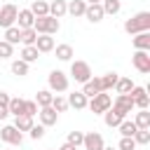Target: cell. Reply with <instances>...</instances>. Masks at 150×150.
<instances>
[{"label":"cell","mask_w":150,"mask_h":150,"mask_svg":"<svg viewBox=\"0 0 150 150\" xmlns=\"http://www.w3.org/2000/svg\"><path fill=\"white\" fill-rule=\"evenodd\" d=\"M124 30L129 35H136V33H143V30H150V12H138L134 16H129L124 21Z\"/></svg>","instance_id":"6da1fadb"},{"label":"cell","mask_w":150,"mask_h":150,"mask_svg":"<svg viewBox=\"0 0 150 150\" xmlns=\"http://www.w3.org/2000/svg\"><path fill=\"white\" fill-rule=\"evenodd\" d=\"M33 28H35V33H38V35H42V33H47V35H54V33H59L61 23H59V19H56V16H52V14H45V16H35V21H33Z\"/></svg>","instance_id":"7a4b0ae2"},{"label":"cell","mask_w":150,"mask_h":150,"mask_svg":"<svg viewBox=\"0 0 150 150\" xmlns=\"http://www.w3.org/2000/svg\"><path fill=\"white\" fill-rule=\"evenodd\" d=\"M110 105H112V98H110V94H105V91H98L96 96H91V98L87 101V108H89L94 115H103Z\"/></svg>","instance_id":"3957f363"},{"label":"cell","mask_w":150,"mask_h":150,"mask_svg":"<svg viewBox=\"0 0 150 150\" xmlns=\"http://www.w3.org/2000/svg\"><path fill=\"white\" fill-rule=\"evenodd\" d=\"M47 84H49V91L61 94V91H68L70 80H68V75H66L63 70H52V73H49V77H47Z\"/></svg>","instance_id":"277c9868"},{"label":"cell","mask_w":150,"mask_h":150,"mask_svg":"<svg viewBox=\"0 0 150 150\" xmlns=\"http://www.w3.org/2000/svg\"><path fill=\"white\" fill-rule=\"evenodd\" d=\"M70 77L75 80V82H87L89 77H91V66L87 63V61H73L70 63Z\"/></svg>","instance_id":"5b68a950"},{"label":"cell","mask_w":150,"mask_h":150,"mask_svg":"<svg viewBox=\"0 0 150 150\" xmlns=\"http://www.w3.org/2000/svg\"><path fill=\"white\" fill-rule=\"evenodd\" d=\"M131 63H134V68H136L138 73L148 75V73H150V52H145V49H136L134 56H131Z\"/></svg>","instance_id":"8992f818"},{"label":"cell","mask_w":150,"mask_h":150,"mask_svg":"<svg viewBox=\"0 0 150 150\" xmlns=\"http://www.w3.org/2000/svg\"><path fill=\"white\" fill-rule=\"evenodd\" d=\"M0 138H2L5 143H9V145H21V143H23V134H21L14 124H5V127L0 129Z\"/></svg>","instance_id":"52a82bcc"},{"label":"cell","mask_w":150,"mask_h":150,"mask_svg":"<svg viewBox=\"0 0 150 150\" xmlns=\"http://www.w3.org/2000/svg\"><path fill=\"white\" fill-rule=\"evenodd\" d=\"M16 5H12V2H7V5H2L0 7V28H9V26H14L16 23Z\"/></svg>","instance_id":"ba28073f"},{"label":"cell","mask_w":150,"mask_h":150,"mask_svg":"<svg viewBox=\"0 0 150 150\" xmlns=\"http://www.w3.org/2000/svg\"><path fill=\"white\" fill-rule=\"evenodd\" d=\"M129 94H131V98H134V108L141 110V108H148V105H150V96H148V89H145V87H136V84H134V89H131Z\"/></svg>","instance_id":"9c48e42d"},{"label":"cell","mask_w":150,"mask_h":150,"mask_svg":"<svg viewBox=\"0 0 150 150\" xmlns=\"http://www.w3.org/2000/svg\"><path fill=\"white\" fill-rule=\"evenodd\" d=\"M112 108H117L124 117L134 110V98H131V94H117V98L112 101Z\"/></svg>","instance_id":"30bf717a"},{"label":"cell","mask_w":150,"mask_h":150,"mask_svg":"<svg viewBox=\"0 0 150 150\" xmlns=\"http://www.w3.org/2000/svg\"><path fill=\"white\" fill-rule=\"evenodd\" d=\"M38 115H40V124H42V127H54V124H56V120H59V112H56L52 105L40 108V110H38Z\"/></svg>","instance_id":"8fae6325"},{"label":"cell","mask_w":150,"mask_h":150,"mask_svg":"<svg viewBox=\"0 0 150 150\" xmlns=\"http://www.w3.org/2000/svg\"><path fill=\"white\" fill-rule=\"evenodd\" d=\"M82 145H84V150H101L105 143H103V136L98 131H89V134H84Z\"/></svg>","instance_id":"7c38bea8"},{"label":"cell","mask_w":150,"mask_h":150,"mask_svg":"<svg viewBox=\"0 0 150 150\" xmlns=\"http://www.w3.org/2000/svg\"><path fill=\"white\" fill-rule=\"evenodd\" d=\"M103 7H101V2H96V5H87V9H84V19L87 21H91V23H98V21H103Z\"/></svg>","instance_id":"4fadbf2b"},{"label":"cell","mask_w":150,"mask_h":150,"mask_svg":"<svg viewBox=\"0 0 150 150\" xmlns=\"http://www.w3.org/2000/svg\"><path fill=\"white\" fill-rule=\"evenodd\" d=\"M35 49H38L40 54H47V52H54V38H52V35H47V33H42V35H38V38H35Z\"/></svg>","instance_id":"5bb4252c"},{"label":"cell","mask_w":150,"mask_h":150,"mask_svg":"<svg viewBox=\"0 0 150 150\" xmlns=\"http://www.w3.org/2000/svg\"><path fill=\"white\" fill-rule=\"evenodd\" d=\"M33 21H35V16H33V12L30 9H19L16 12V28H33Z\"/></svg>","instance_id":"9a60e30c"},{"label":"cell","mask_w":150,"mask_h":150,"mask_svg":"<svg viewBox=\"0 0 150 150\" xmlns=\"http://www.w3.org/2000/svg\"><path fill=\"white\" fill-rule=\"evenodd\" d=\"M122 120H124V115H122L117 108H112V105L103 112V122H105V127H110V129H112V127H117Z\"/></svg>","instance_id":"2e32d148"},{"label":"cell","mask_w":150,"mask_h":150,"mask_svg":"<svg viewBox=\"0 0 150 150\" xmlns=\"http://www.w3.org/2000/svg\"><path fill=\"white\" fill-rule=\"evenodd\" d=\"M87 96L82 94V91H73V94H68V108H75V110H84L87 108Z\"/></svg>","instance_id":"e0dca14e"},{"label":"cell","mask_w":150,"mask_h":150,"mask_svg":"<svg viewBox=\"0 0 150 150\" xmlns=\"http://www.w3.org/2000/svg\"><path fill=\"white\" fill-rule=\"evenodd\" d=\"M98 91H101V80L91 75V77L84 82V87H82V94H84L87 98H91V96H96Z\"/></svg>","instance_id":"ac0fdd59"},{"label":"cell","mask_w":150,"mask_h":150,"mask_svg":"<svg viewBox=\"0 0 150 150\" xmlns=\"http://www.w3.org/2000/svg\"><path fill=\"white\" fill-rule=\"evenodd\" d=\"M131 42H134V47H136V49H145V52H150V30L136 33V35L131 38Z\"/></svg>","instance_id":"d6986e66"},{"label":"cell","mask_w":150,"mask_h":150,"mask_svg":"<svg viewBox=\"0 0 150 150\" xmlns=\"http://www.w3.org/2000/svg\"><path fill=\"white\" fill-rule=\"evenodd\" d=\"M49 14L56 16V19H61L63 14H68V2H66V0H54V2H49Z\"/></svg>","instance_id":"ffe728a7"},{"label":"cell","mask_w":150,"mask_h":150,"mask_svg":"<svg viewBox=\"0 0 150 150\" xmlns=\"http://www.w3.org/2000/svg\"><path fill=\"white\" fill-rule=\"evenodd\" d=\"M54 49H56V59L59 61H70L73 56H75V52H73V47L70 45H54Z\"/></svg>","instance_id":"44dd1931"},{"label":"cell","mask_w":150,"mask_h":150,"mask_svg":"<svg viewBox=\"0 0 150 150\" xmlns=\"http://www.w3.org/2000/svg\"><path fill=\"white\" fill-rule=\"evenodd\" d=\"M134 124H136L138 129H150V112H148V108H141V110L136 112Z\"/></svg>","instance_id":"7402d4cb"},{"label":"cell","mask_w":150,"mask_h":150,"mask_svg":"<svg viewBox=\"0 0 150 150\" xmlns=\"http://www.w3.org/2000/svg\"><path fill=\"white\" fill-rule=\"evenodd\" d=\"M38 56H40V52L35 49V45H23V49H21V61L33 63V61H38Z\"/></svg>","instance_id":"603a6c76"},{"label":"cell","mask_w":150,"mask_h":150,"mask_svg":"<svg viewBox=\"0 0 150 150\" xmlns=\"http://www.w3.org/2000/svg\"><path fill=\"white\" fill-rule=\"evenodd\" d=\"M28 9L33 12V16H45V14H49V2H45V0H33Z\"/></svg>","instance_id":"cb8c5ba5"},{"label":"cell","mask_w":150,"mask_h":150,"mask_svg":"<svg viewBox=\"0 0 150 150\" xmlns=\"http://www.w3.org/2000/svg\"><path fill=\"white\" fill-rule=\"evenodd\" d=\"M84 9H87L84 0H70L68 2V14H73V16H84Z\"/></svg>","instance_id":"d4e9b609"},{"label":"cell","mask_w":150,"mask_h":150,"mask_svg":"<svg viewBox=\"0 0 150 150\" xmlns=\"http://www.w3.org/2000/svg\"><path fill=\"white\" fill-rule=\"evenodd\" d=\"M117 94H129L131 89H134V82H131V77H117V82H115V87H112Z\"/></svg>","instance_id":"484cf974"},{"label":"cell","mask_w":150,"mask_h":150,"mask_svg":"<svg viewBox=\"0 0 150 150\" xmlns=\"http://www.w3.org/2000/svg\"><path fill=\"white\" fill-rule=\"evenodd\" d=\"M23 105H26V101L23 98H9V103H7V110H9V115H23Z\"/></svg>","instance_id":"4316f807"},{"label":"cell","mask_w":150,"mask_h":150,"mask_svg":"<svg viewBox=\"0 0 150 150\" xmlns=\"http://www.w3.org/2000/svg\"><path fill=\"white\" fill-rule=\"evenodd\" d=\"M117 77H120V75H117L115 70H112V73H105L103 77H98V80H101V91L112 89V87H115V82H117Z\"/></svg>","instance_id":"83f0119b"},{"label":"cell","mask_w":150,"mask_h":150,"mask_svg":"<svg viewBox=\"0 0 150 150\" xmlns=\"http://www.w3.org/2000/svg\"><path fill=\"white\" fill-rule=\"evenodd\" d=\"M14 127L23 134V131H28V129L33 127V117H28V115H16V117H14Z\"/></svg>","instance_id":"f1b7e54d"},{"label":"cell","mask_w":150,"mask_h":150,"mask_svg":"<svg viewBox=\"0 0 150 150\" xmlns=\"http://www.w3.org/2000/svg\"><path fill=\"white\" fill-rule=\"evenodd\" d=\"M52 98H54V94H52L49 89H40L38 96H35V103H38L40 108H45V105H52Z\"/></svg>","instance_id":"f546056e"},{"label":"cell","mask_w":150,"mask_h":150,"mask_svg":"<svg viewBox=\"0 0 150 150\" xmlns=\"http://www.w3.org/2000/svg\"><path fill=\"white\" fill-rule=\"evenodd\" d=\"M101 7H103V14H117L122 9V2L120 0H101Z\"/></svg>","instance_id":"4dcf8cb0"},{"label":"cell","mask_w":150,"mask_h":150,"mask_svg":"<svg viewBox=\"0 0 150 150\" xmlns=\"http://www.w3.org/2000/svg\"><path fill=\"white\" fill-rule=\"evenodd\" d=\"M35 38H38L35 28H23L21 35H19V42H21V45H35Z\"/></svg>","instance_id":"1f68e13d"},{"label":"cell","mask_w":150,"mask_h":150,"mask_svg":"<svg viewBox=\"0 0 150 150\" xmlns=\"http://www.w3.org/2000/svg\"><path fill=\"white\" fill-rule=\"evenodd\" d=\"M117 129H120V134H122V136H134L138 127H136L131 120H122V122L117 124Z\"/></svg>","instance_id":"d6a6232c"},{"label":"cell","mask_w":150,"mask_h":150,"mask_svg":"<svg viewBox=\"0 0 150 150\" xmlns=\"http://www.w3.org/2000/svg\"><path fill=\"white\" fill-rule=\"evenodd\" d=\"M28 66H30V63H26V61H21V59H19V61H12V73L19 75V77H23V75H28V70H30Z\"/></svg>","instance_id":"836d02e7"},{"label":"cell","mask_w":150,"mask_h":150,"mask_svg":"<svg viewBox=\"0 0 150 150\" xmlns=\"http://www.w3.org/2000/svg\"><path fill=\"white\" fill-rule=\"evenodd\" d=\"M52 108H54L56 112H66V110H68V98L61 96V94H56V96L52 98Z\"/></svg>","instance_id":"e575fe53"},{"label":"cell","mask_w":150,"mask_h":150,"mask_svg":"<svg viewBox=\"0 0 150 150\" xmlns=\"http://www.w3.org/2000/svg\"><path fill=\"white\" fill-rule=\"evenodd\" d=\"M131 138L136 141V145H148L150 143V129H136V134Z\"/></svg>","instance_id":"d590c367"},{"label":"cell","mask_w":150,"mask_h":150,"mask_svg":"<svg viewBox=\"0 0 150 150\" xmlns=\"http://www.w3.org/2000/svg\"><path fill=\"white\" fill-rule=\"evenodd\" d=\"M19 35H21V28H16V26L5 28V40H7L9 45H16V42H19Z\"/></svg>","instance_id":"8d00e7d4"},{"label":"cell","mask_w":150,"mask_h":150,"mask_svg":"<svg viewBox=\"0 0 150 150\" xmlns=\"http://www.w3.org/2000/svg\"><path fill=\"white\" fill-rule=\"evenodd\" d=\"M82 141H84V134H82V131H68L66 143H70V145H75V148H80V145H82Z\"/></svg>","instance_id":"74e56055"},{"label":"cell","mask_w":150,"mask_h":150,"mask_svg":"<svg viewBox=\"0 0 150 150\" xmlns=\"http://www.w3.org/2000/svg\"><path fill=\"white\" fill-rule=\"evenodd\" d=\"M117 150H136V141L131 136H122L117 143Z\"/></svg>","instance_id":"f35d334b"},{"label":"cell","mask_w":150,"mask_h":150,"mask_svg":"<svg viewBox=\"0 0 150 150\" xmlns=\"http://www.w3.org/2000/svg\"><path fill=\"white\" fill-rule=\"evenodd\" d=\"M14 54V45H9L7 40H0V59H9Z\"/></svg>","instance_id":"ab89813d"},{"label":"cell","mask_w":150,"mask_h":150,"mask_svg":"<svg viewBox=\"0 0 150 150\" xmlns=\"http://www.w3.org/2000/svg\"><path fill=\"white\" fill-rule=\"evenodd\" d=\"M38 110H40V105H38L35 101H26V105H23V115L35 117V115H38Z\"/></svg>","instance_id":"60d3db41"},{"label":"cell","mask_w":150,"mask_h":150,"mask_svg":"<svg viewBox=\"0 0 150 150\" xmlns=\"http://www.w3.org/2000/svg\"><path fill=\"white\" fill-rule=\"evenodd\" d=\"M45 129H47V127H42V124H33V127L28 129V134H30V138H33V141H38V138H42V136H45Z\"/></svg>","instance_id":"b9f144b4"},{"label":"cell","mask_w":150,"mask_h":150,"mask_svg":"<svg viewBox=\"0 0 150 150\" xmlns=\"http://www.w3.org/2000/svg\"><path fill=\"white\" fill-rule=\"evenodd\" d=\"M9 98H12V96H9L7 91H0V105H7V103H9Z\"/></svg>","instance_id":"7bdbcfd3"},{"label":"cell","mask_w":150,"mask_h":150,"mask_svg":"<svg viewBox=\"0 0 150 150\" xmlns=\"http://www.w3.org/2000/svg\"><path fill=\"white\" fill-rule=\"evenodd\" d=\"M9 115V110H7V105H0V120H5Z\"/></svg>","instance_id":"ee69618b"},{"label":"cell","mask_w":150,"mask_h":150,"mask_svg":"<svg viewBox=\"0 0 150 150\" xmlns=\"http://www.w3.org/2000/svg\"><path fill=\"white\" fill-rule=\"evenodd\" d=\"M59 150H77V148H75V145H70V143H63Z\"/></svg>","instance_id":"f6af8a7d"},{"label":"cell","mask_w":150,"mask_h":150,"mask_svg":"<svg viewBox=\"0 0 150 150\" xmlns=\"http://www.w3.org/2000/svg\"><path fill=\"white\" fill-rule=\"evenodd\" d=\"M87 5H96V2H101V0H84Z\"/></svg>","instance_id":"bcb514c9"},{"label":"cell","mask_w":150,"mask_h":150,"mask_svg":"<svg viewBox=\"0 0 150 150\" xmlns=\"http://www.w3.org/2000/svg\"><path fill=\"white\" fill-rule=\"evenodd\" d=\"M101 150H117V148H112V145H110V148H105V145H103V148H101Z\"/></svg>","instance_id":"7dc6e473"},{"label":"cell","mask_w":150,"mask_h":150,"mask_svg":"<svg viewBox=\"0 0 150 150\" xmlns=\"http://www.w3.org/2000/svg\"><path fill=\"white\" fill-rule=\"evenodd\" d=\"M0 61H2V59H0Z\"/></svg>","instance_id":"c3c4849f"}]
</instances>
